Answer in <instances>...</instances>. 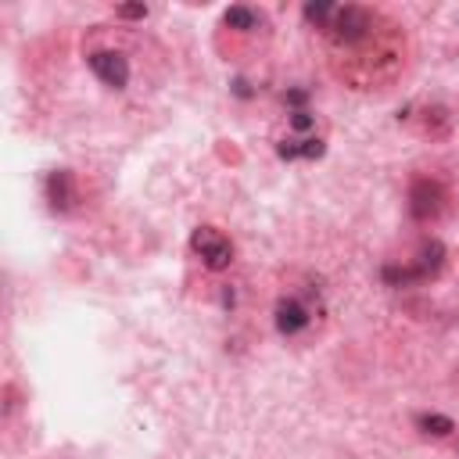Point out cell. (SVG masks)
I'll return each instance as SVG.
<instances>
[{"instance_id": "1", "label": "cell", "mask_w": 459, "mask_h": 459, "mask_svg": "<svg viewBox=\"0 0 459 459\" xmlns=\"http://www.w3.org/2000/svg\"><path fill=\"white\" fill-rule=\"evenodd\" d=\"M441 265H445V244L441 240H423L420 262L416 265H384V280L391 287H409V283H420V280L437 276Z\"/></svg>"}, {"instance_id": "2", "label": "cell", "mask_w": 459, "mask_h": 459, "mask_svg": "<svg viewBox=\"0 0 459 459\" xmlns=\"http://www.w3.org/2000/svg\"><path fill=\"white\" fill-rule=\"evenodd\" d=\"M190 247H194V255H197L212 273H219V269H226V265L233 262V244H230V237H222L215 226H197L194 237H190Z\"/></svg>"}, {"instance_id": "3", "label": "cell", "mask_w": 459, "mask_h": 459, "mask_svg": "<svg viewBox=\"0 0 459 459\" xmlns=\"http://www.w3.org/2000/svg\"><path fill=\"white\" fill-rule=\"evenodd\" d=\"M369 29H373V14H369L366 7H359V4H344V7L333 11L330 32H333L337 43H344V47L362 43V39L369 36Z\"/></svg>"}, {"instance_id": "4", "label": "cell", "mask_w": 459, "mask_h": 459, "mask_svg": "<svg viewBox=\"0 0 459 459\" xmlns=\"http://www.w3.org/2000/svg\"><path fill=\"white\" fill-rule=\"evenodd\" d=\"M86 65H90L93 75H97L104 86H111V90H122V86L129 82V61H126V54H118V50H93V54H86Z\"/></svg>"}, {"instance_id": "5", "label": "cell", "mask_w": 459, "mask_h": 459, "mask_svg": "<svg viewBox=\"0 0 459 459\" xmlns=\"http://www.w3.org/2000/svg\"><path fill=\"white\" fill-rule=\"evenodd\" d=\"M441 201H445V190H441V183H434V179H416V183L409 186V215H412L416 222L437 219Z\"/></svg>"}, {"instance_id": "6", "label": "cell", "mask_w": 459, "mask_h": 459, "mask_svg": "<svg viewBox=\"0 0 459 459\" xmlns=\"http://www.w3.org/2000/svg\"><path fill=\"white\" fill-rule=\"evenodd\" d=\"M308 323H312V312L305 308V301H298V298H280L276 301V330L283 337L301 333Z\"/></svg>"}, {"instance_id": "7", "label": "cell", "mask_w": 459, "mask_h": 459, "mask_svg": "<svg viewBox=\"0 0 459 459\" xmlns=\"http://www.w3.org/2000/svg\"><path fill=\"white\" fill-rule=\"evenodd\" d=\"M47 201H50V208H57V212H65V208L75 201V186H72V172H68V169H54V172L47 176Z\"/></svg>"}, {"instance_id": "8", "label": "cell", "mask_w": 459, "mask_h": 459, "mask_svg": "<svg viewBox=\"0 0 459 459\" xmlns=\"http://www.w3.org/2000/svg\"><path fill=\"white\" fill-rule=\"evenodd\" d=\"M326 147H323V140L319 136H305V140H283L280 147H276V154L280 158H319Z\"/></svg>"}, {"instance_id": "9", "label": "cell", "mask_w": 459, "mask_h": 459, "mask_svg": "<svg viewBox=\"0 0 459 459\" xmlns=\"http://www.w3.org/2000/svg\"><path fill=\"white\" fill-rule=\"evenodd\" d=\"M222 25H226V29H240V32H247V29L258 25V14H255L251 7H244V4H237V7H226Z\"/></svg>"}, {"instance_id": "10", "label": "cell", "mask_w": 459, "mask_h": 459, "mask_svg": "<svg viewBox=\"0 0 459 459\" xmlns=\"http://www.w3.org/2000/svg\"><path fill=\"white\" fill-rule=\"evenodd\" d=\"M416 427L427 430V434H434V437H445V434L455 430V423H452L448 416H437V412H423V416H416Z\"/></svg>"}, {"instance_id": "11", "label": "cell", "mask_w": 459, "mask_h": 459, "mask_svg": "<svg viewBox=\"0 0 459 459\" xmlns=\"http://www.w3.org/2000/svg\"><path fill=\"white\" fill-rule=\"evenodd\" d=\"M333 4H326V0H319V4H305V18L312 22V25H323L326 18H333Z\"/></svg>"}, {"instance_id": "12", "label": "cell", "mask_w": 459, "mask_h": 459, "mask_svg": "<svg viewBox=\"0 0 459 459\" xmlns=\"http://www.w3.org/2000/svg\"><path fill=\"white\" fill-rule=\"evenodd\" d=\"M115 14L136 22V18H147V7H143V4H122V7H115Z\"/></svg>"}, {"instance_id": "13", "label": "cell", "mask_w": 459, "mask_h": 459, "mask_svg": "<svg viewBox=\"0 0 459 459\" xmlns=\"http://www.w3.org/2000/svg\"><path fill=\"white\" fill-rule=\"evenodd\" d=\"M290 126H294V129H308V126H312V115H308V111H294V115H290Z\"/></svg>"}]
</instances>
